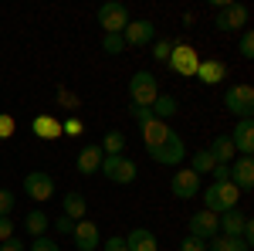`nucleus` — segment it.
<instances>
[{"label":"nucleus","mask_w":254,"mask_h":251,"mask_svg":"<svg viewBox=\"0 0 254 251\" xmlns=\"http://www.w3.org/2000/svg\"><path fill=\"white\" fill-rule=\"evenodd\" d=\"M203 193V211H210V214H227V211H234L237 207V197H241V190H237L231 180H224V183H210L207 190H200Z\"/></svg>","instance_id":"1"},{"label":"nucleus","mask_w":254,"mask_h":251,"mask_svg":"<svg viewBox=\"0 0 254 251\" xmlns=\"http://www.w3.org/2000/svg\"><path fill=\"white\" fill-rule=\"evenodd\" d=\"M214 7H217V17H214L217 31H244V27H248V7H244V3L214 0Z\"/></svg>","instance_id":"2"},{"label":"nucleus","mask_w":254,"mask_h":251,"mask_svg":"<svg viewBox=\"0 0 254 251\" xmlns=\"http://www.w3.org/2000/svg\"><path fill=\"white\" fill-rule=\"evenodd\" d=\"M102 173H105V180H112V183H132L139 176V167H136V160H129L126 153H119V156H102V167H98Z\"/></svg>","instance_id":"3"},{"label":"nucleus","mask_w":254,"mask_h":251,"mask_svg":"<svg viewBox=\"0 0 254 251\" xmlns=\"http://www.w3.org/2000/svg\"><path fill=\"white\" fill-rule=\"evenodd\" d=\"M159 95V85L153 72H136V75L129 78V102L132 105H142V109H149Z\"/></svg>","instance_id":"4"},{"label":"nucleus","mask_w":254,"mask_h":251,"mask_svg":"<svg viewBox=\"0 0 254 251\" xmlns=\"http://www.w3.org/2000/svg\"><path fill=\"white\" fill-rule=\"evenodd\" d=\"M129 10H126V3H119V0H105L102 7H98V27L105 31V34H122L126 27H129Z\"/></svg>","instance_id":"5"},{"label":"nucleus","mask_w":254,"mask_h":251,"mask_svg":"<svg viewBox=\"0 0 254 251\" xmlns=\"http://www.w3.org/2000/svg\"><path fill=\"white\" fill-rule=\"evenodd\" d=\"M146 153L153 156L156 163H163V167H180L183 163V156H187V143H183V136L176 133H170L159 146H153V150H146Z\"/></svg>","instance_id":"6"},{"label":"nucleus","mask_w":254,"mask_h":251,"mask_svg":"<svg viewBox=\"0 0 254 251\" xmlns=\"http://www.w3.org/2000/svg\"><path fill=\"white\" fill-rule=\"evenodd\" d=\"M166 65H170V72L180 78H193L196 68H200V55H196V48H190V44H173V51H170V58H166Z\"/></svg>","instance_id":"7"},{"label":"nucleus","mask_w":254,"mask_h":251,"mask_svg":"<svg viewBox=\"0 0 254 251\" xmlns=\"http://www.w3.org/2000/svg\"><path fill=\"white\" fill-rule=\"evenodd\" d=\"M224 105H227L231 116L251 119L254 116V88L251 85H231V88L224 92Z\"/></svg>","instance_id":"8"},{"label":"nucleus","mask_w":254,"mask_h":251,"mask_svg":"<svg viewBox=\"0 0 254 251\" xmlns=\"http://www.w3.org/2000/svg\"><path fill=\"white\" fill-rule=\"evenodd\" d=\"M170 187H173V197L176 200H193V197H200V176L190 170V167H180L173 173V180H170Z\"/></svg>","instance_id":"9"},{"label":"nucleus","mask_w":254,"mask_h":251,"mask_svg":"<svg viewBox=\"0 0 254 251\" xmlns=\"http://www.w3.org/2000/svg\"><path fill=\"white\" fill-rule=\"evenodd\" d=\"M24 190L31 200H51L55 197V180L44 173V170H31L24 176Z\"/></svg>","instance_id":"10"},{"label":"nucleus","mask_w":254,"mask_h":251,"mask_svg":"<svg viewBox=\"0 0 254 251\" xmlns=\"http://www.w3.org/2000/svg\"><path fill=\"white\" fill-rule=\"evenodd\" d=\"M156 34V27H153V20H129V27L122 31V41L129 44V48H146L149 41Z\"/></svg>","instance_id":"11"},{"label":"nucleus","mask_w":254,"mask_h":251,"mask_svg":"<svg viewBox=\"0 0 254 251\" xmlns=\"http://www.w3.org/2000/svg\"><path fill=\"white\" fill-rule=\"evenodd\" d=\"M231 183L241 193H248L254 187V160L251 156H237L234 163H231Z\"/></svg>","instance_id":"12"},{"label":"nucleus","mask_w":254,"mask_h":251,"mask_svg":"<svg viewBox=\"0 0 254 251\" xmlns=\"http://www.w3.org/2000/svg\"><path fill=\"white\" fill-rule=\"evenodd\" d=\"M231 143H234V153H241V156L254 153V122L251 119H237L234 133H231Z\"/></svg>","instance_id":"13"},{"label":"nucleus","mask_w":254,"mask_h":251,"mask_svg":"<svg viewBox=\"0 0 254 251\" xmlns=\"http://www.w3.org/2000/svg\"><path fill=\"white\" fill-rule=\"evenodd\" d=\"M75 248L78 251H95L98 248V224L95 221H88V217H81L75 221Z\"/></svg>","instance_id":"14"},{"label":"nucleus","mask_w":254,"mask_h":251,"mask_svg":"<svg viewBox=\"0 0 254 251\" xmlns=\"http://www.w3.org/2000/svg\"><path fill=\"white\" fill-rule=\"evenodd\" d=\"M187 228H190V234H193V238L210 241V238H217V214L200 211V214H193V217L187 221Z\"/></svg>","instance_id":"15"},{"label":"nucleus","mask_w":254,"mask_h":251,"mask_svg":"<svg viewBox=\"0 0 254 251\" xmlns=\"http://www.w3.org/2000/svg\"><path fill=\"white\" fill-rule=\"evenodd\" d=\"M244 221H248V214L244 211H227L217 217V234H224V238H241L244 234Z\"/></svg>","instance_id":"16"},{"label":"nucleus","mask_w":254,"mask_h":251,"mask_svg":"<svg viewBox=\"0 0 254 251\" xmlns=\"http://www.w3.org/2000/svg\"><path fill=\"white\" fill-rule=\"evenodd\" d=\"M102 150H98V143H88V146H81V153L78 160H75V167H78V173L81 176H92L98 173V167H102Z\"/></svg>","instance_id":"17"},{"label":"nucleus","mask_w":254,"mask_h":251,"mask_svg":"<svg viewBox=\"0 0 254 251\" xmlns=\"http://www.w3.org/2000/svg\"><path fill=\"white\" fill-rule=\"evenodd\" d=\"M126 248L129 251H156L159 241L149 228H132V231L126 234Z\"/></svg>","instance_id":"18"},{"label":"nucleus","mask_w":254,"mask_h":251,"mask_svg":"<svg viewBox=\"0 0 254 251\" xmlns=\"http://www.w3.org/2000/svg\"><path fill=\"white\" fill-rule=\"evenodd\" d=\"M203 85H217V82H224L227 78V65L224 61H214V58H207V61H200V68H196V75Z\"/></svg>","instance_id":"19"},{"label":"nucleus","mask_w":254,"mask_h":251,"mask_svg":"<svg viewBox=\"0 0 254 251\" xmlns=\"http://www.w3.org/2000/svg\"><path fill=\"white\" fill-rule=\"evenodd\" d=\"M173 133L166 122H159V119H149V122H142V143H146V150H153V146H159L166 136Z\"/></svg>","instance_id":"20"},{"label":"nucleus","mask_w":254,"mask_h":251,"mask_svg":"<svg viewBox=\"0 0 254 251\" xmlns=\"http://www.w3.org/2000/svg\"><path fill=\"white\" fill-rule=\"evenodd\" d=\"M61 207H64V217L81 221V217H85V211H88V200H85L78 190H68L64 197H61Z\"/></svg>","instance_id":"21"},{"label":"nucleus","mask_w":254,"mask_h":251,"mask_svg":"<svg viewBox=\"0 0 254 251\" xmlns=\"http://www.w3.org/2000/svg\"><path fill=\"white\" fill-rule=\"evenodd\" d=\"M207 153L214 156V163H234V143H231V136H214V143L207 146Z\"/></svg>","instance_id":"22"},{"label":"nucleus","mask_w":254,"mask_h":251,"mask_svg":"<svg viewBox=\"0 0 254 251\" xmlns=\"http://www.w3.org/2000/svg\"><path fill=\"white\" fill-rule=\"evenodd\" d=\"M149 112H153V119L166 122V119H173L176 112H180V102H176L173 95H163V92H159V95H156V102L149 105Z\"/></svg>","instance_id":"23"},{"label":"nucleus","mask_w":254,"mask_h":251,"mask_svg":"<svg viewBox=\"0 0 254 251\" xmlns=\"http://www.w3.org/2000/svg\"><path fill=\"white\" fill-rule=\"evenodd\" d=\"M31 129H34V136H41V139H61V122L55 116H38L31 122Z\"/></svg>","instance_id":"24"},{"label":"nucleus","mask_w":254,"mask_h":251,"mask_svg":"<svg viewBox=\"0 0 254 251\" xmlns=\"http://www.w3.org/2000/svg\"><path fill=\"white\" fill-rule=\"evenodd\" d=\"M207 251H251V245H244L241 238H224V234H217L207 241Z\"/></svg>","instance_id":"25"},{"label":"nucleus","mask_w":254,"mask_h":251,"mask_svg":"<svg viewBox=\"0 0 254 251\" xmlns=\"http://www.w3.org/2000/svg\"><path fill=\"white\" fill-rule=\"evenodd\" d=\"M98 150H102L105 156H119V153H126V136L119 133V129H109Z\"/></svg>","instance_id":"26"},{"label":"nucleus","mask_w":254,"mask_h":251,"mask_svg":"<svg viewBox=\"0 0 254 251\" xmlns=\"http://www.w3.org/2000/svg\"><path fill=\"white\" fill-rule=\"evenodd\" d=\"M48 224H51V221H48L44 211H31L24 217V228H27V234H34V238H44V234H48Z\"/></svg>","instance_id":"27"},{"label":"nucleus","mask_w":254,"mask_h":251,"mask_svg":"<svg viewBox=\"0 0 254 251\" xmlns=\"http://www.w3.org/2000/svg\"><path fill=\"white\" fill-rule=\"evenodd\" d=\"M217 163H214V156L207 153V150H200V153H193V167H190V170H193L196 176H203V173H210V170H214Z\"/></svg>","instance_id":"28"},{"label":"nucleus","mask_w":254,"mask_h":251,"mask_svg":"<svg viewBox=\"0 0 254 251\" xmlns=\"http://www.w3.org/2000/svg\"><path fill=\"white\" fill-rule=\"evenodd\" d=\"M237 51H241V58H254V31H251V27H244V31H241Z\"/></svg>","instance_id":"29"},{"label":"nucleus","mask_w":254,"mask_h":251,"mask_svg":"<svg viewBox=\"0 0 254 251\" xmlns=\"http://www.w3.org/2000/svg\"><path fill=\"white\" fill-rule=\"evenodd\" d=\"M102 51H105V55H119V51H126L122 34H105V38H102Z\"/></svg>","instance_id":"30"},{"label":"nucleus","mask_w":254,"mask_h":251,"mask_svg":"<svg viewBox=\"0 0 254 251\" xmlns=\"http://www.w3.org/2000/svg\"><path fill=\"white\" fill-rule=\"evenodd\" d=\"M14 207H17L14 190H0V217H10V214H14Z\"/></svg>","instance_id":"31"},{"label":"nucleus","mask_w":254,"mask_h":251,"mask_svg":"<svg viewBox=\"0 0 254 251\" xmlns=\"http://www.w3.org/2000/svg\"><path fill=\"white\" fill-rule=\"evenodd\" d=\"M170 51H173V41H166V38L153 41V58H156V61H163V65H166V58H170Z\"/></svg>","instance_id":"32"},{"label":"nucleus","mask_w":254,"mask_h":251,"mask_svg":"<svg viewBox=\"0 0 254 251\" xmlns=\"http://www.w3.org/2000/svg\"><path fill=\"white\" fill-rule=\"evenodd\" d=\"M31 251H61V245L44 234V238H34V241H31Z\"/></svg>","instance_id":"33"},{"label":"nucleus","mask_w":254,"mask_h":251,"mask_svg":"<svg viewBox=\"0 0 254 251\" xmlns=\"http://www.w3.org/2000/svg\"><path fill=\"white\" fill-rule=\"evenodd\" d=\"M14 129H17V122H14V116L0 112V139H10V136H14Z\"/></svg>","instance_id":"34"},{"label":"nucleus","mask_w":254,"mask_h":251,"mask_svg":"<svg viewBox=\"0 0 254 251\" xmlns=\"http://www.w3.org/2000/svg\"><path fill=\"white\" fill-rule=\"evenodd\" d=\"M180 251H207V241H200L193 234H187L183 241H180Z\"/></svg>","instance_id":"35"},{"label":"nucleus","mask_w":254,"mask_h":251,"mask_svg":"<svg viewBox=\"0 0 254 251\" xmlns=\"http://www.w3.org/2000/svg\"><path fill=\"white\" fill-rule=\"evenodd\" d=\"M81 129H85V126H81V119H64V122H61V136H78Z\"/></svg>","instance_id":"36"},{"label":"nucleus","mask_w":254,"mask_h":251,"mask_svg":"<svg viewBox=\"0 0 254 251\" xmlns=\"http://www.w3.org/2000/svg\"><path fill=\"white\" fill-rule=\"evenodd\" d=\"M210 173H214V183H224V180H231V163H217Z\"/></svg>","instance_id":"37"},{"label":"nucleus","mask_w":254,"mask_h":251,"mask_svg":"<svg viewBox=\"0 0 254 251\" xmlns=\"http://www.w3.org/2000/svg\"><path fill=\"white\" fill-rule=\"evenodd\" d=\"M10 238H14V221L10 217H0V245L10 241Z\"/></svg>","instance_id":"38"},{"label":"nucleus","mask_w":254,"mask_h":251,"mask_svg":"<svg viewBox=\"0 0 254 251\" xmlns=\"http://www.w3.org/2000/svg\"><path fill=\"white\" fill-rule=\"evenodd\" d=\"M129 116L142 126V122H149V119H153V112H149V109H142V105H132V109H129Z\"/></svg>","instance_id":"39"},{"label":"nucleus","mask_w":254,"mask_h":251,"mask_svg":"<svg viewBox=\"0 0 254 251\" xmlns=\"http://www.w3.org/2000/svg\"><path fill=\"white\" fill-rule=\"evenodd\" d=\"M102 251H129V248H126V238H119V234H116V238H109V241L102 245Z\"/></svg>","instance_id":"40"},{"label":"nucleus","mask_w":254,"mask_h":251,"mask_svg":"<svg viewBox=\"0 0 254 251\" xmlns=\"http://www.w3.org/2000/svg\"><path fill=\"white\" fill-rule=\"evenodd\" d=\"M58 231L61 234H71V231H75V221H71V217H58Z\"/></svg>","instance_id":"41"},{"label":"nucleus","mask_w":254,"mask_h":251,"mask_svg":"<svg viewBox=\"0 0 254 251\" xmlns=\"http://www.w3.org/2000/svg\"><path fill=\"white\" fill-rule=\"evenodd\" d=\"M0 251H27V248L20 245L17 238H10V241H3V245H0Z\"/></svg>","instance_id":"42"}]
</instances>
